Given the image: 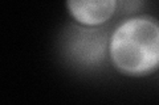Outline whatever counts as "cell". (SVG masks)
I'll use <instances>...</instances> for the list:
<instances>
[{"label": "cell", "mask_w": 159, "mask_h": 105, "mask_svg": "<svg viewBox=\"0 0 159 105\" xmlns=\"http://www.w3.org/2000/svg\"><path fill=\"white\" fill-rule=\"evenodd\" d=\"M107 64L117 74L142 79L159 71V18L135 13L118 20L107 39Z\"/></svg>", "instance_id": "cell-1"}, {"label": "cell", "mask_w": 159, "mask_h": 105, "mask_svg": "<svg viewBox=\"0 0 159 105\" xmlns=\"http://www.w3.org/2000/svg\"><path fill=\"white\" fill-rule=\"evenodd\" d=\"M110 28H85L70 22L61 41L65 59L82 70H98L106 64Z\"/></svg>", "instance_id": "cell-2"}, {"label": "cell", "mask_w": 159, "mask_h": 105, "mask_svg": "<svg viewBox=\"0 0 159 105\" xmlns=\"http://www.w3.org/2000/svg\"><path fill=\"white\" fill-rule=\"evenodd\" d=\"M70 22L85 28L110 26L118 17V0H64Z\"/></svg>", "instance_id": "cell-3"}, {"label": "cell", "mask_w": 159, "mask_h": 105, "mask_svg": "<svg viewBox=\"0 0 159 105\" xmlns=\"http://www.w3.org/2000/svg\"><path fill=\"white\" fill-rule=\"evenodd\" d=\"M145 0H118V16L125 17L141 13Z\"/></svg>", "instance_id": "cell-4"}]
</instances>
